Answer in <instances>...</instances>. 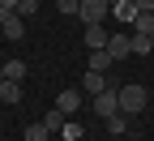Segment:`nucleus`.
<instances>
[{
	"label": "nucleus",
	"instance_id": "nucleus-16",
	"mask_svg": "<svg viewBox=\"0 0 154 141\" xmlns=\"http://www.w3.org/2000/svg\"><path fill=\"white\" fill-rule=\"evenodd\" d=\"M154 51V38H141V34H133V56H150Z\"/></svg>",
	"mask_w": 154,
	"mask_h": 141
},
{
	"label": "nucleus",
	"instance_id": "nucleus-10",
	"mask_svg": "<svg viewBox=\"0 0 154 141\" xmlns=\"http://www.w3.org/2000/svg\"><path fill=\"white\" fill-rule=\"evenodd\" d=\"M133 34L154 38V13H137V17H133Z\"/></svg>",
	"mask_w": 154,
	"mask_h": 141
},
{
	"label": "nucleus",
	"instance_id": "nucleus-6",
	"mask_svg": "<svg viewBox=\"0 0 154 141\" xmlns=\"http://www.w3.org/2000/svg\"><path fill=\"white\" fill-rule=\"evenodd\" d=\"M0 103H5V107L22 103V81H0Z\"/></svg>",
	"mask_w": 154,
	"mask_h": 141
},
{
	"label": "nucleus",
	"instance_id": "nucleus-26",
	"mask_svg": "<svg viewBox=\"0 0 154 141\" xmlns=\"http://www.w3.org/2000/svg\"><path fill=\"white\" fill-rule=\"evenodd\" d=\"M38 5H43V0H38ZM51 5H56V0H51Z\"/></svg>",
	"mask_w": 154,
	"mask_h": 141
},
{
	"label": "nucleus",
	"instance_id": "nucleus-15",
	"mask_svg": "<svg viewBox=\"0 0 154 141\" xmlns=\"http://www.w3.org/2000/svg\"><path fill=\"white\" fill-rule=\"evenodd\" d=\"M111 9L124 17V22H133V17H137V9H133V0H111Z\"/></svg>",
	"mask_w": 154,
	"mask_h": 141
},
{
	"label": "nucleus",
	"instance_id": "nucleus-23",
	"mask_svg": "<svg viewBox=\"0 0 154 141\" xmlns=\"http://www.w3.org/2000/svg\"><path fill=\"white\" fill-rule=\"evenodd\" d=\"M5 17H9V9H5V5H0V26H5Z\"/></svg>",
	"mask_w": 154,
	"mask_h": 141
},
{
	"label": "nucleus",
	"instance_id": "nucleus-3",
	"mask_svg": "<svg viewBox=\"0 0 154 141\" xmlns=\"http://www.w3.org/2000/svg\"><path fill=\"white\" fill-rule=\"evenodd\" d=\"M107 13H111V0H82V9H77V17L86 26H103Z\"/></svg>",
	"mask_w": 154,
	"mask_h": 141
},
{
	"label": "nucleus",
	"instance_id": "nucleus-2",
	"mask_svg": "<svg viewBox=\"0 0 154 141\" xmlns=\"http://www.w3.org/2000/svg\"><path fill=\"white\" fill-rule=\"evenodd\" d=\"M94 115H99V120H111L116 111H120V90H116V86H107L103 94H94Z\"/></svg>",
	"mask_w": 154,
	"mask_h": 141
},
{
	"label": "nucleus",
	"instance_id": "nucleus-20",
	"mask_svg": "<svg viewBox=\"0 0 154 141\" xmlns=\"http://www.w3.org/2000/svg\"><path fill=\"white\" fill-rule=\"evenodd\" d=\"M64 141H82V124H64Z\"/></svg>",
	"mask_w": 154,
	"mask_h": 141
},
{
	"label": "nucleus",
	"instance_id": "nucleus-11",
	"mask_svg": "<svg viewBox=\"0 0 154 141\" xmlns=\"http://www.w3.org/2000/svg\"><path fill=\"white\" fill-rule=\"evenodd\" d=\"M82 86H86V94L94 98V94H103V90H107V77H103V73H90V69H86V81H82Z\"/></svg>",
	"mask_w": 154,
	"mask_h": 141
},
{
	"label": "nucleus",
	"instance_id": "nucleus-17",
	"mask_svg": "<svg viewBox=\"0 0 154 141\" xmlns=\"http://www.w3.org/2000/svg\"><path fill=\"white\" fill-rule=\"evenodd\" d=\"M34 13H38V0H17V17H22V22L34 17Z\"/></svg>",
	"mask_w": 154,
	"mask_h": 141
},
{
	"label": "nucleus",
	"instance_id": "nucleus-12",
	"mask_svg": "<svg viewBox=\"0 0 154 141\" xmlns=\"http://www.w3.org/2000/svg\"><path fill=\"white\" fill-rule=\"evenodd\" d=\"M111 64H116V60L107 56V47H103V51H90V73H107Z\"/></svg>",
	"mask_w": 154,
	"mask_h": 141
},
{
	"label": "nucleus",
	"instance_id": "nucleus-19",
	"mask_svg": "<svg viewBox=\"0 0 154 141\" xmlns=\"http://www.w3.org/2000/svg\"><path fill=\"white\" fill-rule=\"evenodd\" d=\"M26 141H47V128H43V124H30V128H26Z\"/></svg>",
	"mask_w": 154,
	"mask_h": 141
},
{
	"label": "nucleus",
	"instance_id": "nucleus-1",
	"mask_svg": "<svg viewBox=\"0 0 154 141\" xmlns=\"http://www.w3.org/2000/svg\"><path fill=\"white\" fill-rule=\"evenodd\" d=\"M146 86H120V111L124 115H137V111H146Z\"/></svg>",
	"mask_w": 154,
	"mask_h": 141
},
{
	"label": "nucleus",
	"instance_id": "nucleus-18",
	"mask_svg": "<svg viewBox=\"0 0 154 141\" xmlns=\"http://www.w3.org/2000/svg\"><path fill=\"white\" fill-rule=\"evenodd\" d=\"M56 9H60L64 17H77V9H82V0H56Z\"/></svg>",
	"mask_w": 154,
	"mask_h": 141
},
{
	"label": "nucleus",
	"instance_id": "nucleus-27",
	"mask_svg": "<svg viewBox=\"0 0 154 141\" xmlns=\"http://www.w3.org/2000/svg\"><path fill=\"white\" fill-rule=\"evenodd\" d=\"M0 107H5V103H0Z\"/></svg>",
	"mask_w": 154,
	"mask_h": 141
},
{
	"label": "nucleus",
	"instance_id": "nucleus-25",
	"mask_svg": "<svg viewBox=\"0 0 154 141\" xmlns=\"http://www.w3.org/2000/svg\"><path fill=\"white\" fill-rule=\"evenodd\" d=\"M107 141H124V137H107Z\"/></svg>",
	"mask_w": 154,
	"mask_h": 141
},
{
	"label": "nucleus",
	"instance_id": "nucleus-14",
	"mask_svg": "<svg viewBox=\"0 0 154 141\" xmlns=\"http://www.w3.org/2000/svg\"><path fill=\"white\" fill-rule=\"evenodd\" d=\"M107 128H111V137H124V133H128V115H124V111H116V115L107 120Z\"/></svg>",
	"mask_w": 154,
	"mask_h": 141
},
{
	"label": "nucleus",
	"instance_id": "nucleus-13",
	"mask_svg": "<svg viewBox=\"0 0 154 141\" xmlns=\"http://www.w3.org/2000/svg\"><path fill=\"white\" fill-rule=\"evenodd\" d=\"M5 81H26V60H9L5 64Z\"/></svg>",
	"mask_w": 154,
	"mask_h": 141
},
{
	"label": "nucleus",
	"instance_id": "nucleus-9",
	"mask_svg": "<svg viewBox=\"0 0 154 141\" xmlns=\"http://www.w3.org/2000/svg\"><path fill=\"white\" fill-rule=\"evenodd\" d=\"M64 124H69V115H64L60 107H51V111L43 115V128H47V133H64Z\"/></svg>",
	"mask_w": 154,
	"mask_h": 141
},
{
	"label": "nucleus",
	"instance_id": "nucleus-4",
	"mask_svg": "<svg viewBox=\"0 0 154 141\" xmlns=\"http://www.w3.org/2000/svg\"><path fill=\"white\" fill-rule=\"evenodd\" d=\"M107 56H111V60L133 56V34H111V38H107Z\"/></svg>",
	"mask_w": 154,
	"mask_h": 141
},
{
	"label": "nucleus",
	"instance_id": "nucleus-24",
	"mask_svg": "<svg viewBox=\"0 0 154 141\" xmlns=\"http://www.w3.org/2000/svg\"><path fill=\"white\" fill-rule=\"evenodd\" d=\"M0 81H5V64H0Z\"/></svg>",
	"mask_w": 154,
	"mask_h": 141
},
{
	"label": "nucleus",
	"instance_id": "nucleus-21",
	"mask_svg": "<svg viewBox=\"0 0 154 141\" xmlns=\"http://www.w3.org/2000/svg\"><path fill=\"white\" fill-rule=\"evenodd\" d=\"M133 9L137 13H154V0H133Z\"/></svg>",
	"mask_w": 154,
	"mask_h": 141
},
{
	"label": "nucleus",
	"instance_id": "nucleus-5",
	"mask_svg": "<svg viewBox=\"0 0 154 141\" xmlns=\"http://www.w3.org/2000/svg\"><path fill=\"white\" fill-rule=\"evenodd\" d=\"M0 34L9 38V43H17V38H26V22H22L17 13H9V17H5V26H0Z\"/></svg>",
	"mask_w": 154,
	"mask_h": 141
},
{
	"label": "nucleus",
	"instance_id": "nucleus-8",
	"mask_svg": "<svg viewBox=\"0 0 154 141\" xmlns=\"http://www.w3.org/2000/svg\"><path fill=\"white\" fill-rule=\"evenodd\" d=\"M107 38H111V34H107L103 26H86V47H90V51H103Z\"/></svg>",
	"mask_w": 154,
	"mask_h": 141
},
{
	"label": "nucleus",
	"instance_id": "nucleus-7",
	"mask_svg": "<svg viewBox=\"0 0 154 141\" xmlns=\"http://www.w3.org/2000/svg\"><path fill=\"white\" fill-rule=\"evenodd\" d=\"M56 107H60L64 115H77V107H82V94H77V90H60V98H56Z\"/></svg>",
	"mask_w": 154,
	"mask_h": 141
},
{
	"label": "nucleus",
	"instance_id": "nucleus-22",
	"mask_svg": "<svg viewBox=\"0 0 154 141\" xmlns=\"http://www.w3.org/2000/svg\"><path fill=\"white\" fill-rule=\"evenodd\" d=\"M0 5H5V9H9V13H17V0H0Z\"/></svg>",
	"mask_w": 154,
	"mask_h": 141
}]
</instances>
